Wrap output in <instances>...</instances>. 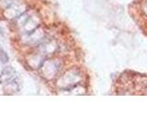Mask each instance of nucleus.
Segmentation results:
<instances>
[{
	"mask_svg": "<svg viewBox=\"0 0 147 138\" xmlns=\"http://www.w3.org/2000/svg\"><path fill=\"white\" fill-rule=\"evenodd\" d=\"M0 60H1L3 63H6L8 60V56L7 55L6 52L3 50V48L1 47V45H0Z\"/></svg>",
	"mask_w": 147,
	"mask_h": 138,
	"instance_id": "nucleus-2",
	"label": "nucleus"
},
{
	"mask_svg": "<svg viewBox=\"0 0 147 138\" xmlns=\"http://www.w3.org/2000/svg\"><path fill=\"white\" fill-rule=\"evenodd\" d=\"M144 11H145L146 14H147V4L145 5V7H144Z\"/></svg>",
	"mask_w": 147,
	"mask_h": 138,
	"instance_id": "nucleus-3",
	"label": "nucleus"
},
{
	"mask_svg": "<svg viewBox=\"0 0 147 138\" xmlns=\"http://www.w3.org/2000/svg\"><path fill=\"white\" fill-rule=\"evenodd\" d=\"M0 81L3 85H7V87H13L15 89L16 86L20 87V81H18V76L15 70H13L12 67H5L2 71L1 76H0Z\"/></svg>",
	"mask_w": 147,
	"mask_h": 138,
	"instance_id": "nucleus-1",
	"label": "nucleus"
}]
</instances>
